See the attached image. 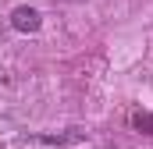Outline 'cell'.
Instances as JSON below:
<instances>
[{"mask_svg":"<svg viewBox=\"0 0 153 149\" xmlns=\"http://www.w3.org/2000/svg\"><path fill=\"white\" fill-rule=\"evenodd\" d=\"M11 25L18 29V32H39V11L36 7H14L11 11Z\"/></svg>","mask_w":153,"mask_h":149,"instance_id":"6da1fadb","label":"cell"},{"mask_svg":"<svg viewBox=\"0 0 153 149\" xmlns=\"http://www.w3.org/2000/svg\"><path fill=\"white\" fill-rule=\"evenodd\" d=\"M132 128L143 131V135H153V114L150 110H135L132 114Z\"/></svg>","mask_w":153,"mask_h":149,"instance_id":"7a4b0ae2","label":"cell"}]
</instances>
